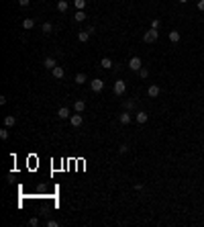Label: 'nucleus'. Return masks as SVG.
Here are the masks:
<instances>
[{
	"instance_id": "1",
	"label": "nucleus",
	"mask_w": 204,
	"mask_h": 227,
	"mask_svg": "<svg viewBox=\"0 0 204 227\" xmlns=\"http://www.w3.org/2000/svg\"><path fill=\"white\" fill-rule=\"evenodd\" d=\"M157 37H159V29H149L147 33H143L145 43H153V41H157Z\"/></svg>"
},
{
	"instance_id": "2",
	"label": "nucleus",
	"mask_w": 204,
	"mask_h": 227,
	"mask_svg": "<svg viewBox=\"0 0 204 227\" xmlns=\"http://www.w3.org/2000/svg\"><path fill=\"white\" fill-rule=\"evenodd\" d=\"M141 68H143V59L137 57V55H133V57L129 59V70H133V72H139Z\"/></svg>"
},
{
	"instance_id": "3",
	"label": "nucleus",
	"mask_w": 204,
	"mask_h": 227,
	"mask_svg": "<svg viewBox=\"0 0 204 227\" xmlns=\"http://www.w3.org/2000/svg\"><path fill=\"white\" fill-rule=\"evenodd\" d=\"M112 90H114V94H117V96H122V94L126 92V82H125V80H117Z\"/></svg>"
},
{
	"instance_id": "4",
	"label": "nucleus",
	"mask_w": 204,
	"mask_h": 227,
	"mask_svg": "<svg viewBox=\"0 0 204 227\" xmlns=\"http://www.w3.org/2000/svg\"><path fill=\"white\" fill-rule=\"evenodd\" d=\"M90 88H92V92H102V88H104V80L94 78L92 82H90Z\"/></svg>"
},
{
	"instance_id": "5",
	"label": "nucleus",
	"mask_w": 204,
	"mask_h": 227,
	"mask_svg": "<svg viewBox=\"0 0 204 227\" xmlns=\"http://www.w3.org/2000/svg\"><path fill=\"white\" fill-rule=\"evenodd\" d=\"M69 123H72V127H82V123H84V117H82V113H76V115H72V117H69Z\"/></svg>"
},
{
	"instance_id": "6",
	"label": "nucleus",
	"mask_w": 204,
	"mask_h": 227,
	"mask_svg": "<svg viewBox=\"0 0 204 227\" xmlns=\"http://www.w3.org/2000/svg\"><path fill=\"white\" fill-rule=\"evenodd\" d=\"M51 72H53V78L55 80H63V76H65V70H63L61 66H55Z\"/></svg>"
},
{
	"instance_id": "7",
	"label": "nucleus",
	"mask_w": 204,
	"mask_h": 227,
	"mask_svg": "<svg viewBox=\"0 0 204 227\" xmlns=\"http://www.w3.org/2000/svg\"><path fill=\"white\" fill-rule=\"evenodd\" d=\"M147 119H149V115H147L145 111H139V113H137V117H135V121H137L139 125H145Z\"/></svg>"
},
{
	"instance_id": "8",
	"label": "nucleus",
	"mask_w": 204,
	"mask_h": 227,
	"mask_svg": "<svg viewBox=\"0 0 204 227\" xmlns=\"http://www.w3.org/2000/svg\"><path fill=\"white\" fill-rule=\"evenodd\" d=\"M118 121H121L122 125H129V123L133 121V117H131V113H129V111H125V113L118 115Z\"/></svg>"
},
{
	"instance_id": "9",
	"label": "nucleus",
	"mask_w": 204,
	"mask_h": 227,
	"mask_svg": "<svg viewBox=\"0 0 204 227\" xmlns=\"http://www.w3.org/2000/svg\"><path fill=\"white\" fill-rule=\"evenodd\" d=\"M43 66H45V68H47V70H53L55 66H57V61H55V57H51V55H47V57L43 59Z\"/></svg>"
},
{
	"instance_id": "10",
	"label": "nucleus",
	"mask_w": 204,
	"mask_h": 227,
	"mask_svg": "<svg viewBox=\"0 0 204 227\" xmlns=\"http://www.w3.org/2000/svg\"><path fill=\"white\" fill-rule=\"evenodd\" d=\"M90 35H92V33H90V31H88V29L80 31V33H78V41H80V43H86V41L90 39Z\"/></svg>"
},
{
	"instance_id": "11",
	"label": "nucleus",
	"mask_w": 204,
	"mask_h": 227,
	"mask_svg": "<svg viewBox=\"0 0 204 227\" xmlns=\"http://www.w3.org/2000/svg\"><path fill=\"white\" fill-rule=\"evenodd\" d=\"M159 92H161V90H159V86H157V84L149 86V90H147V94H149L151 98H157V96H159Z\"/></svg>"
},
{
	"instance_id": "12",
	"label": "nucleus",
	"mask_w": 204,
	"mask_h": 227,
	"mask_svg": "<svg viewBox=\"0 0 204 227\" xmlns=\"http://www.w3.org/2000/svg\"><path fill=\"white\" fill-rule=\"evenodd\" d=\"M86 19H88V16H86L84 10H76V15H73V20H76V23H84Z\"/></svg>"
},
{
	"instance_id": "13",
	"label": "nucleus",
	"mask_w": 204,
	"mask_h": 227,
	"mask_svg": "<svg viewBox=\"0 0 204 227\" xmlns=\"http://www.w3.org/2000/svg\"><path fill=\"white\" fill-rule=\"evenodd\" d=\"M112 66H114V64H112V59H110V57H102V59H100V68H104V70H110Z\"/></svg>"
},
{
	"instance_id": "14",
	"label": "nucleus",
	"mask_w": 204,
	"mask_h": 227,
	"mask_svg": "<svg viewBox=\"0 0 204 227\" xmlns=\"http://www.w3.org/2000/svg\"><path fill=\"white\" fill-rule=\"evenodd\" d=\"M15 125H16V117H12V115L4 117V127H15Z\"/></svg>"
},
{
	"instance_id": "15",
	"label": "nucleus",
	"mask_w": 204,
	"mask_h": 227,
	"mask_svg": "<svg viewBox=\"0 0 204 227\" xmlns=\"http://www.w3.org/2000/svg\"><path fill=\"white\" fill-rule=\"evenodd\" d=\"M57 115H59V119H69L72 115H69V109L68 107H61V109L57 111Z\"/></svg>"
},
{
	"instance_id": "16",
	"label": "nucleus",
	"mask_w": 204,
	"mask_h": 227,
	"mask_svg": "<svg viewBox=\"0 0 204 227\" xmlns=\"http://www.w3.org/2000/svg\"><path fill=\"white\" fill-rule=\"evenodd\" d=\"M73 109H76V113H84L86 102H84V100H76V102H73Z\"/></svg>"
},
{
	"instance_id": "17",
	"label": "nucleus",
	"mask_w": 204,
	"mask_h": 227,
	"mask_svg": "<svg viewBox=\"0 0 204 227\" xmlns=\"http://www.w3.org/2000/svg\"><path fill=\"white\" fill-rule=\"evenodd\" d=\"M180 37H182V35L180 33H178V31H170V41H171V43H178V41H180Z\"/></svg>"
},
{
	"instance_id": "18",
	"label": "nucleus",
	"mask_w": 204,
	"mask_h": 227,
	"mask_svg": "<svg viewBox=\"0 0 204 227\" xmlns=\"http://www.w3.org/2000/svg\"><path fill=\"white\" fill-rule=\"evenodd\" d=\"M33 27H35V20H33V19H24V20H23V29L31 31Z\"/></svg>"
},
{
	"instance_id": "19",
	"label": "nucleus",
	"mask_w": 204,
	"mask_h": 227,
	"mask_svg": "<svg viewBox=\"0 0 204 227\" xmlns=\"http://www.w3.org/2000/svg\"><path fill=\"white\" fill-rule=\"evenodd\" d=\"M68 8H69V4L65 2V0H59V2H57V10H59V12H65Z\"/></svg>"
},
{
	"instance_id": "20",
	"label": "nucleus",
	"mask_w": 204,
	"mask_h": 227,
	"mask_svg": "<svg viewBox=\"0 0 204 227\" xmlns=\"http://www.w3.org/2000/svg\"><path fill=\"white\" fill-rule=\"evenodd\" d=\"M86 74H84V72H80V74H76V84H84V82H86Z\"/></svg>"
},
{
	"instance_id": "21",
	"label": "nucleus",
	"mask_w": 204,
	"mask_h": 227,
	"mask_svg": "<svg viewBox=\"0 0 204 227\" xmlns=\"http://www.w3.org/2000/svg\"><path fill=\"white\" fill-rule=\"evenodd\" d=\"M73 6H76V10H84V6H86V0H73Z\"/></svg>"
},
{
	"instance_id": "22",
	"label": "nucleus",
	"mask_w": 204,
	"mask_h": 227,
	"mask_svg": "<svg viewBox=\"0 0 204 227\" xmlns=\"http://www.w3.org/2000/svg\"><path fill=\"white\" fill-rule=\"evenodd\" d=\"M41 29H43L45 35H47V33H51V31H53V25H51V23H43V27H41Z\"/></svg>"
},
{
	"instance_id": "23",
	"label": "nucleus",
	"mask_w": 204,
	"mask_h": 227,
	"mask_svg": "<svg viewBox=\"0 0 204 227\" xmlns=\"http://www.w3.org/2000/svg\"><path fill=\"white\" fill-rule=\"evenodd\" d=\"M137 74H139V76H141L143 80H145V78H149V70H147V68H141V70H139V72H137Z\"/></svg>"
},
{
	"instance_id": "24",
	"label": "nucleus",
	"mask_w": 204,
	"mask_h": 227,
	"mask_svg": "<svg viewBox=\"0 0 204 227\" xmlns=\"http://www.w3.org/2000/svg\"><path fill=\"white\" fill-rule=\"evenodd\" d=\"M135 109V100H126L125 102V111H133Z\"/></svg>"
},
{
	"instance_id": "25",
	"label": "nucleus",
	"mask_w": 204,
	"mask_h": 227,
	"mask_svg": "<svg viewBox=\"0 0 204 227\" xmlns=\"http://www.w3.org/2000/svg\"><path fill=\"white\" fill-rule=\"evenodd\" d=\"M159 27H161V20L159 19H153V20H151V29H159Z\"/></svg>"
},
{
	"instance_id": "26",
	"label": "nucleus",
	"mask_w": 204,
	"mask_h": 227,
	"mask_svg": "<svg viewBox=\"0 0 204 227\" xmlns=\"http://www.w3.org/2000/svg\"><path fill=\"white\" fill-rule=\"evenodd\" d=\"M0 137H2V139H8V127L0 129Z\"/></svg>"
},
{
	"instance_id": "27",
	"label": "nucleus",
	"mask_w": 204,
	"mask_h": 227,
	"mask_svg": "<svg viewBox=\"0 0 204 227\" xmlns=\"http://www.w3.org/2000/svg\"><path fill=\"white\" fill-rule=\"evenodd\" d=\"M29 225L31 227H37V225H39V219H37V217H31L29 219Z\"/></svg>"
},
{
	"instance_id": "28",
	"label": "nucleus",
	"mask_w": 204,
	"mask_h": 227,
	"mask_svg": "<svg viewBox=\"0 0 204 227\" xmlns=\"http://www.w3.org/2000/svg\"><path fill=\"white\" fill-rule=\"evenodd\" d=\"M118 152H121V153H126V152H129V145H126V143H122L121 148H118Z\"/></svg>"
},
{
	"instance_id": "29",
	"label": "nucleus",
	"mask_w": 204,
	"mask_h": 227,
	"mask_svg": "<svg viewBox=\"0 0 204 227\" xmlns=\"http://www.w3.org/2000/svg\"><path fill=\"white\" fill-rule=\"evenodd\" d=\"M19 4H20V6H23V8H27V6H29V4H31V0H19Z\"/></svg>"
},
{
	"instance_id": "30",
	"label": "nucleus",
	"mask_w": 204,
	"mask_h": 227,
	"mask_svg": "<svg viewBox=\"0 0 204 227\" xmlns=\"http://www.w3.org/2000/svg\"><path fill=\"white\" fill-rule=\"evenodd\" d=\"M47 227H59V223L55 219H51V221H47Z\"/></svg>"
},
{
	"instance_id": "31",
	"label": "nucleus",
	"mask_w": 204,
	"mask_h": 227,
	"mask_svg": "<svg viewBox=\"0 0 204 227\" xmlns=\"http://www.w3.org/2000/svg\"><path fill=\"white\" fill-rule=\"evenodd\" d=\"M198 10H204V0H198Z\"/></svg>"
},
{
	"instance_id": "32",
	"label": "nucleus",
	"mask_w": 204,
	"mask_h": 227,
	"mask_svg": "<svg viewBox=\"0 0 204 227\" xmlns=\"http://www.w3.org/2000/svg\"><path fill=\"white\" fill-rule=\"evenodd\" d=\"M178 2H180V4H186V2H188V0H178Z\"/></svg>"
}]
</instances>
